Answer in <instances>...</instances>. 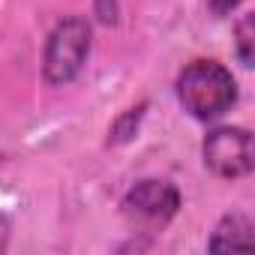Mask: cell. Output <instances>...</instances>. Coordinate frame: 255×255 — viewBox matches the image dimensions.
Returning a JSON list of instances; mask_svg holds the SVG:
<instances>
[{
	"instance_id": "1",
	"label": "cell",
	"mask_w": 255,
	"mask_h": 255,
	"mask_svg": "<svg viewBox=\"0 0 255 255\" xmlns=\"http://www.w3.org/2000/svg\"><path fill=\"white\" fill-rule=\"evenodd\" d=\"M174 93L195 120H216L237 102V81L216 60H192L180 69Z\"/></svg>"
},
{
	"instance_id": "8",
	"label": "cell",
	"mask_w": 255,
	"mask_h": 255,
	"mask_svg": "<svg viewBox=\"0 0 255 255\" xmlns=\"http://www.w3.org/2000/svg\"><path fill=\"white\" fill-rule=\"evenodd\" d=\"M93 15L102 21V24H117L120 18V0H93Z\"/></svg>"
},
{
	"instance_id": "7",
	"label": "cell",
	"mask_w": 255,
	"mask_h": 255,
	"mask_svg": "<svg viewBox=\"0 0 255 255\" xmlns=\"http://www.w3.org/2000/svg\"><path fill=\"white\" fill-rule=\"evenodd\" d=\"M234 54L246 69L255 63V15L252 12H246L234 24Z\"/></svg>"
},
{
	"instance_id": "3",
	"label": "cell",
	"mask_w": 255,
	"mask_h": 255,
	"mask_svg": "<svg viewBox=\"0 0 255 255\" xmlns=\"http://www.w3.org/2000/svg\"><path fill=\"white\" fill-rule=\"evenodd\" d=\"M180 204H183L180 189L171 180L150 177V180H138L129 192L123 195L120 210H123V216L129 219L132 225L156 231V228H165L177 216Z\"/></svg>"
},
{
	"instance_id": "10",
	"label": "cell",
	"mask_w": 255,
	"mask_h": 255,
	"mask_svg": "<svg viewBox=\"0 0 255 255\" xmlns=\"http://www.w3.org/2000/svg\"><path fill=\"white\" fill-rule=\"evenodd\" d=\"M6 243H9V222L0 219V252L6 249Z\"/></svg>"
},
{
	"instance_id": "9",
	"label": "cell",
	"mask_w": 255,
	"mask_h": 255,
	"mask_svg": "<svg viewBox=\"0 0 255 255\" xmlns=\"http://www.w3.org/2000/svg\"><path fill=\"white\" fill-rule=\"evenodd\" d=\"M240 3H243V0H207V9H210L216 18H225V15H231Z\"/></svg>"
},
{
	"instance_id": "6",
	"label": "cell",
	"mask_w": 255,
	"mask_h": 255,
	"mask_svg": "<svg viewBox=\"0 0 255 255\" xmlns=\"http://www.w3.org/2000/svg\"><path fill=\"white\" fill-rule=\"evenodd\" d=\"M144 111H147V102H138L132 108H126L114 117V123L108 126V144L111 147H123L138 138V129H141V120H144Z\"/></svg>"
},
{
	"instance_id": "5",
	"label": "cell",
	"mask_w": 255,
	"mask_h": 255,
	"mask_svg": "<svg viewBox=\"0 0 255 255\" xmlns=\"http://www.w3.org/2000/svg\"><path fill=\"white\" fill-rule=\"evenodd\" d=\"M255 243V234H252V222L243 216V213H225L210 240H207V249L219 252V249H240V246H252Z\"/></svg>"
},
{
	"instance_id": "2",
	"label": "cell",
	"mask_w": 255,
	"mask_h": 255,
	"mask_svg": "<svg viewBox=\"0 0 255 255\" xmlns=\"http://www.w3.org/2000/svg\"><path fill=\"white\" fill-rule=\"evenodd\" d=\"M90 45H93V30L87 24V18L81 15H69L63 21L54 24V30L45 39V51H42V78L51 87H63L69 81L78 78V72L84 69L87 57H90Z\"/></svg>"
},
{
	"instance_id": "4",
	"label": "cell",
	"mask_w": 255,
	"mask_h": 255,
	"mask_svg": "<svg viewBox=\"0 0 255 255\" xmlns=\"http://www.w3.org/2000/svg\"><path fill=\"white\" fill-rule=\"evenodd\" d=\"M201 156L207 171L216 174L219 180H240L255 165L252 135L240 126H216L201 144Z\"/></svg>"
}]
</instances>
